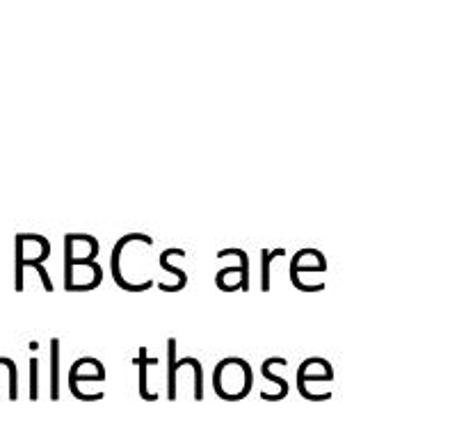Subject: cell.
Segmentation results:
<instances>
[{
  "label": "cell",
  "instance_id": "1",
  "mask_svg": "<svg viewBox=\"0 0 466 438\" xmlns=\"http://www.w3.org/2000/svg\"><path fill=\"white\" fill-rule=\"evenodd\" d=\"M167 359H169V368H167V397L176 399V372H179L176 338H169V340H167Z\"/></svg>",
  "mask_w": 466,
  "mask_h": 438
},
{
  "label": "cell",
  "instance_id": "2",
  "mask_svg": "<svg viewBox=\"0 0 466 438\" xmlns=\"http://www.w3.org/2000/svg\"><path fill=\"white\" fill-rule=\"evenodd\" d=\"M51 399H60V338L51 340Z\"/></svg>",
  "mask_w": 466,
  "mask_h": 438
},
{
  "label": "cell",
  "instance_id": "3",
  "mask_svg": "<svg viewBox=\"0 0 466 438\" xmlns=\"http://www.w3.org/2000/svg\"><path fill=\"white\" fill-rule=\"evenodd\" d=\"M155 359H149V356H146V347H142V350H140V361H137V365H140V395L146 401H153L155 397H158L155 392L149 390V374H146V370H149V365Z\"/></svg>",
  "mask_w": 466,
  "mask_h": 438
},
{
  "label": "cell",
  "instance_id": "4",
  "mask_svg": "<svg viewBox=\"0 0 466 438\" xmlns=\"http://www.w3.org/2000/svg\"><path fill=\"white\" fill-rule=\"evenodd\" d=\"M283 253H286L283 249H274V251L263 249L261 251V288H263V292L270 290V263L277 258V255H283Z\"/></svg>",
  "mask_w": 466,
  "mask_h": 438
},
{
  "label": "cell",
  "instance_id": "5",
  "mask_svg": "<svg viewBox=\"0 0 466 438\" xmlns=\"http://www.w3.org/2000/svg\"><path fill=\"white\" fill-rule=\"evenodd\" d=\"M272 361H274V359H265V361H263V365H261V372H263V377H265V379L274 381V383H277V386L281 388V390H279V399H283V397L288 395V383L272 372Z\"/></svg>",
  "mask_w": 466,
  "mask_h": 438
},
{
  "label": "cell",
  "instance_id": "6",
  "mask_svg": "<svg viewBox=\"0 0 466 438\" xmlns=\"http://www.w3.org/2000/svg\"><path fill=\"white\" fill-rule=\"evenodd\" d=\"M188 363L195 368V399L201 401L204 399V368H201L199 359H192V356H188Z\"/></svg>",
  "mask_w": 466,
  "mask_h": 438
},
{
  "label": "cell",
  "instance_id": "7",
  "mask_svg": "<svg viewBox=\"0 0 466 438\" xmlns=\"http://www.w3.org/2000/svg\"><path fill=\"white\" fill-rule=\"evenodd\" d=\"M174 251H176V249H174V246H171V249H164V251L160 253L158 263H160V267H162L164 272H167V274H171V277H176L181 283H186V281H188V279H186V272H181L179 267H171V265H169V255H171Z\"/></svg>",
  "mask_w": 466,
  "mask_h": 438
},
{
  "label": "cell",
  "instance_id": "8",
  "mask_svg": "<svg viewBox=\"0 0 466 438\" xmlns=\"http://www.w3.org/2000/svg\"><path fill=\"white\" fill-rule=\"evenodd\" d=\"M37 397H39V361L30 359V399L34 401Z\"/></svg>",
  "mask_w": 466,
  "mask_h": 438
}]
</instances>
